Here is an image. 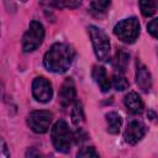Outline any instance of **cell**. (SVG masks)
<instances>
[{
    "mask_svg": "<svg viewBox=\"0 0 158 158\" xmlns=\"http://www.w3.org/2000/svg\"><path fill=\"white\" fill-rule=\"evenodd\" d=\"M74 59V49L63 42H57L51 46L43 57V65L47 70L62 74L65 73Z\"/></svg>",
    "mask_w": 158,
    "mask_h": 158,
    "instance_id": "6da1fadb",
    "label": "cell"
},
{
    "mask_svg": "<svg viewBox=\"0 0 158 158\" xmlns=\"http://www.w3.org/2000/svg\"><path fill=\"white\" fill-rule=\"evenodd\" d=\"M51 137H52V143L58 152L68 153L70 151L72 141L74 137L65 121L59 120L53 125L51 131Z\"/></svg>",
    "mask_w": 158,
    "mask_h": 158,
    "instance_id": "7a4b0ae2",
    "label": "cell"
},
{
    "mask_svg": "<svg viewBox=\"0 0 158 158\" xmlns=\"http://www.w3.org/2000/svg\"><path fill=\"white\" fill-rule=\"evenodd\" d=\"M88 32L93 43V48L95 52V56L99 60L106 62L110 57V41L107 35L99 27L91 25L88 27Z\"/></svg>",
    "mask_w": 158,
    "mask_h": 158,
    "instance_id": "3957f363",
    "label": "cell"
},
{
    "mask_svg": "<svg viewBox=\"0 0 158 158\" xmlns=\"http://www.w3.org/2000/svg\"><path fill=\"white\" fill-rule=\"evenodd\" d=\"M43 38H44L43 25L36 20L31 21L28 30L25 32V35L22 37V51L25 53L33 52L42 44Z\"/></svg>",
    "mask_w": 158,
    "mask_h": 158,
    "instance_id": "277c9868",
    "label": "cell"
},
{
    "mask_svg": "<svg viewBox=\"0 0 158 158\" xmlns=\"http://www.w3.org/2000/svg\"><path fill=\"white\" fill-rule=\"evenodd\" d=\"M114 33L120 41L125 43H133L139 35V22L136 17L121 20L115 25Z\"/></svg>",
    "mask_w": 158,
    "mask_h": 158,
    "instance_id": "5b68a950",
    "label": "cell"
},
{
    "mask_svg": "<svg viewBox=\"0 0 158 158\" xmlns=\"http://www.w3.org/2000/svg\"><path fill=\"white\" fill-rule=\"evenodd\" d=\"M53 115L46 110H36L27 116V125L36 133H46L51 126Z\"/></svg>",
    "mask_w": 158,
    "mask_h": 158,
    "instance_id": "8992f818",
    "label": "cell"
},
{
    "mask_svg": "<svg viewBox=\"0 0 158 158\" xmlns=\"http://www.w3.org/2000/svg\"><path fill=\"white\" fill-rule=\"evenodd\" d=\"M32 95L40 102H48L53 96V89L51 83L43 78L37 77L32 81Z\"/></svg>",
    "mask_w": 158,
    "mask_h": 158,
    "instance_id": "52a82bcc",
    "label": "cell"
},
{
    "mask_svg": "<svg viewBox=\"0 0 158 158\" xmlns=\"http://www.w3.org/2000/svg\"><path fill=\"white\" fill-rule=\"evenodd\" d=\"M147 132V127L142 121H137L133 120L131 122H128L125 133H123V138L128 144H136L137 142H139L143 136Z\"/></svg>",
    "mask_w": 158,
    "mask_h": 158,
    "instance_id": "ba28073f",
    "label": "cell"
},
{
    "mask_svg": "<svg viewBox=\"0 0 158 158\" xmlns=\"http://www.w3.org/2000/svg\"><path fill=\"white\" fill-rule=\"evenodd\" d=\"M75 85L72 78H67L59 90V101L62 106H68L75 100Z\"/></svg>",
    "mask_w": 158,
    "mask_h": 158,
    "instance_id": "9c48e42d",
    "label": "cell"
},
{
    "mask_svg": "<svg viewBox=\"0 0 158 158\" xmlns=\"http://www.w3.org/2000/svg\"><path fill=\"white\" fill-rule=\"evenodd\" d=\"M136 83L139 89L144 93H148L152 88V75L146 65H138L136 70Z\"/></svg>",
    "mask_w": 158,
    "mask_h": 158,
    "instance_id": "30bf717a",
    "label": "cell"
},
{
    "mask_svg": "<svg viewBox=\"0 0 158 158\" xmlns=\"http://www.w3.org/2000/svg\"><path fill=\"white\" fill-rule=\"evenodd\" d=\"M123 102L126 109L131 114H141L143 111V101L135 91H130L128 94H126L123 98Z\"/></svg>",
    "mask_w": 158,
    "mask_h": 158,
    "instance_id": "8fae6325",
    "label": "cell"
},
{
    "mask_svg": "<svg viewBox=\"0 0 158 158\" xmlns=\"http://www.w3.org/2000/svg\"><path fill=\"white\" fill-rule=\"evenodd\" d=\"M93 79L95 80V83L99 85V88L101 89V91L104 93H107L111 88V81L106 74V70L104 67H99V65H95L93 68Z\"/></svg>",
    "mask_w": 158,
    "mask_h": 158,
    "instance_id": "7c38bea8",
    "label": "cell"
},
{
    "mask_svg": "<svg viewBox=\"0 0 158 158\" xmlns=\"http://www.w3.org/2000/svg\"><path fill=\"white\" fill-rule=\"evenodd\" d=\"M106 125H107V132L111 135H117L120 132L122 118L117 112H109L106 114Z\"/></svg>",
    "mask_w": 158,
    "mask_h": 158,
    "instance_id": "4fadbf2b",
    "label": "cell"
},
{
    "mask_svg": "<svg viewBox=\"0 0 158 158\" xmlns=\"http://www.w3.org/2000/svg\"><path fill=\"white\" fill-rule=\"evenodd\" d=\"M128 53L125 52L122 48L117 49L114 59H112V65L114 68L118 72V73H123L127 69V64H128Z\"/></svg>",
    "mask_w": 158,
    "mask_h": 158,
    "instance_id": "5bb4252c",
    "label": "cell"
},
{
    "mask_svg": "<svg viewBox=\"0 0 158 158\" xmlns=\"http://www.w3.org/2000/svg\"><path fill=\"white\" fill-rule=\"evenodd\" d=\"M84 121V110L80 101H75L72 109V122L75 126H80Z\"/></svg>",
    "mask_w": 158,
    "mask_h": 158,
    "instance_id": "9a60e30c",
    "label": "cell"
},
{
    "mask_svg": "<svg viewBox=\"0 0 158 158\" xmlns=\"http://www.w3.org/2000/svg\"><path fill=\"white\" fill-rule=\"evenodd\" d=\"M91 11L96 14H104L109 9L111 0H88Z\"/></svg>",
    "mask_w": 158,
    "mask_h": 158,
    "instance_id": "2e32d148",
    "label": "cell"
},
{
    "mask_svg": "<svg viewBox=\"0 0 158 158\" xmlns=\"http://www.w3.org/2000/svg\"><path fill=\"white\" fill-rule=\"evenodd\" d=\"M139 9L143 16L149 17L152 15H154L157 5L154 0H139Z\"/></svg>",
    "mask_w": 158,
    "mask_h": 158,
    "instance_id": "e0dca14e",
    "label": "cell"
},
{
    "mask_svg": "<svg viewBox=\"0 0 158 158\" xmlns=\"http://www.w3.org/2000/svg\"><path fill=\"white\" fill-rule=\"evenodd\" d=\"M128 85H130L128 80H127V79H126L121 73L115 74V75L112 77V86H114L117 91L126 90V89L128 88Z\"/></svg>",
    "mask_w": 158,
    "mask_h": 158,
    "instance_id": "ac0fdd59",
    "label": "cell"
},
{
    "mask_svg": "<svg viewBox=\"0 0 158 158\" xmlns=\"http://www.w3.org/2000/svg\"><path fill=\"white\" fill-rule=\"evenodd\" d=\"M81 0H54L57 7H67V9H75L80 5Z\"/></svg>",
    "mask_w": 158,
    "mask_h": 158,
    "instance_id": "d6986e66",
    "label": "cell"
},
{
    "mask_svg": "<svg viewBox=\"0 0 158 158\" xmlns=\"http://www.w3.org/2000/svg\"><path fill=\"white\" fill-rule=\"evenodd\" d=\"M77 157H99V153L93 147H85L78 151Z\"/></svg>",
    "mask_w": 158,
    "mask_h": 158,
    "instance_id": "ffe728a7",
    "label": "cell"
},
{
    "mask_svg": "<svg viewBox=\"0 0 158 158\" xmlns=\"http://www.w3.org/2000/svg\"><path fill=\"white\" fill-rule=\"evenodd\" d=\"M147 30H148V32H149L154 38L158 40V19L152 20V21L147 25Z\"/></svg>",
    "mask_w": 158,
    "mask_h": 158,
    "instance_id": "44dd1931",
    "label": "cell"
},
{
    "mask_svg": "<svg viewBox=\"0 0 158 158\" xmlns=\"http://www.w3.org/2000/svg\"><path fill=\"white\" fill-rule=\"evenodd\" d=\"M156 5H157V7H158V0H156Z\"/></svg>",
    "mask_w": 158,
    "mask_h": 158,
    "instance_id": "7402d4cb",
    "label": "cell"
},
{
    "mask_svg": "<svg viewBox=\"0 0 158 158\" xmlns=\"http://www.w3.org/2000/svg\"><path fill=\"white\" fill-rule=\"evenodd\" d=\"M20 1H22V2H26V1H27V0H20Z\"/></svg>",
    "mask_w": 158,
    "mask_h": 158,
    "instance_id": "603a6c76",
    "label": "cell"
}]
</instances>
